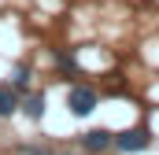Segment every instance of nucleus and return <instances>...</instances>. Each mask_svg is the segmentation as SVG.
<instances>
[{
  "instance_id": "f257e3e1",
  "label": "nucleus",
  "mask_w": 159,
  "mask_h": 155,
  "mask_svg": "<svg viewBox=\"0 0 159 155\" xmlns=\"http://www.w3.org/2000/svg\"><path fill=\"white\" fill-rule=\"evenodd\" d=\"M115 148H119L122 155L148 152V148H152V129H148V126H129V129H122V133H115Z\"/></svg>"
},
{
  "instance_id": "f03ea898",
  "label": "nucleus",
  "mask_w": 159,
  "mask_h": 155,
  "mask_svg": "<svg viewBox=\"0 0 159 155\" xmlns=\"http://www.w3.org/2000/svg\"><path fill=\"white\" fill-rule=\"evenodd\" d=\"M96 104H100L96 89H89V85H70V89H67V111L74 118H89L96 111Z\"/></svg>"
},
{
  "instance_id": "7ed1b4c3",
  "label": "nucleus",
  "mask_w": 159,
  "mask_h": 155,
  "mask_svg": "<svg viewBox=\"0 0 159 155\" xmlns=\"http://www.w3.org/2000/svg\"><path fill=\"white\" fill-rule=\"evenodd\" d=\"M81 148L85 152H107V148H115V133L111 129H89V133H81Z\"/></svg>"
},
{
  "instance_id": "20e7f679",
  "label": "nucleus",
  "mask_w": 159,
  "mask_h": 155,
  "mask_svg": "<svg viewBox=\"0 0 159 155\" xmlns=\"http://www.w3.org/2000/svg\"><path fill=\"white\" fill-rule=\"evenodd\" d=\"M19 107H22V96H19V89H15L11 81H4V85H0V118H11Z\"/></svg>"
},
{
  "instance_id": "39448f33",
  "label": "nucleus",
  "mask_w": 159,
  "mask_h": 155,
  "mask_svg": "<svg viewBox=\"0 0 159 155\" xmlns=\"http://www.w3.org/2000/svg\"><path fill=\"white\" fill-rule=\"evenodd\" d=\"M19 111H26V115L37 122L41 115H44V92H30V96H22V107Z\"/></svg>"
},
{
  "instance_id": "423d86ee",
  "label": "nucleus",
  "mask_w": 159,
  "mask_h": 155,
  "mask_svg": "<svg viewBox=\"0 0 159 155\" xmlns=\"http://www.w3.org/2000/svg\"><path fill=\"white\" fill-rule=\"evenodd\" d=\"M56 63H59V70H63V74H81L78 59H74V55H67V52H59V48H56Z\"/></svg>"
},
{
  "instance_id": "0eeeda50",
  "label": "nucleus",
  "mask_w": 159,
  "mask_h": 155,
  "mask_svg": "<svg viewBox=\"0 0 159 155\" xmlns=\"http://www.w3.org/2000/svg\"><path fill=\"white\" fill-rule=\"evenodd\" d=\"M11 85H15V89H26V85H30V67H26V63H19V67H15Z\"/></svg>"
},
{
  "instance_id": "6e6552de",
  "label": "nucleus",
  "mask_w": 159,
  "mask_h": 155,
  "mask_svg": "<svg viewBox=\"0 0 159 155\" xmlns=\"http://www.w3.org/2000/svg\"><path fill=\"white\" fill-rule=\"evenodd\" d=\"M26 155H48L44 148H26Z\"/></svg>"
}]
</instances>
